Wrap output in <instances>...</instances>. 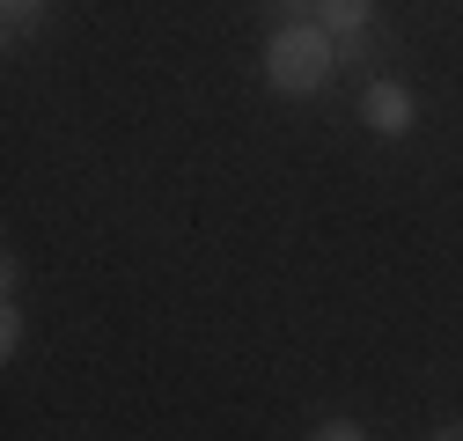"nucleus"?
<instances>
[{
  "label": "nucleus",
  "mask_w": 463,
  "mask_h": 441,
  "mask_svg": "<svg viewBox=\"0 0 463 441\" xmlns=\"http://www.w3.org/2000/svg\"><path fill=\"white\" fill-rule=\"evenodd\" d=\"M331 67H338V37L324 23H279L265 37V81L279 96H317L331 81Z\"/></svg>",
  "instance_id": "obj_1"
},
{
  "label": "nucleus",
  "mask_w": 463,
  "mask_h": 441,
  "mask_svg": "<svg viewBox=\"0 0 463 441\" xmlns=\"http://www.w3.org/2000/svg\"><path fill=\"white\" fill-rule=\"evenodd\" d=\"M361 118H368V133H412L420 103H412V89H404V81H368Z\"/></svg>",
  "instance_id": "obj_2"
},
{
  "label": "nucleus",
  "mask_w": 463,
  "mask_h": 441,
  "mask_svg": "<svg viewBox=\"0 0 463 441\" xmlns=\"http://www.w3.org/2000/svg\"><path fill=\"white\" fill-rule=\"evenodd\" d=\"M317 23H324L331 37H361V30L375 23V0H324V8H317Z\"/></svg>",
  "instance_id": "obj_3"
},
{
  "label": "nucleus",
  "mask_w": 463,
  "mask_h": 441,
  "mask_svg": "<svg viewBox=\"0 0 463 441\" xmlns=\"http://www.w3.org/2000/svg\"><path fill=\"white\" fill-rule=\"evenodd\" d=\"M44 8H52V0H0V15H8V37H23V30L44 15Z\"/></svg>",
  "instance_id": "obj_4"
},
{
  "label": "nucleus",
  "mask_w": 463,
  "mask_h": 441,
  "mask_svg": "<svg viewBox=\"0 0 463 441\" xmlns=\"http://www.w3.org/2000/svg\"><path fill=\"white\" fill-rule=\"evenodd\" d=\"M338 67H361V74L375 67V44H368V30H361V37H338Z\"/></svg>",
  "instance_id": "obj_5"
},
{
  "label": "nucleus",
  "mask_w": 463,
  "mask_h": 441,
  "mask_svg": "<svg viewBox=\"0 0 463 441\" xmlns=\"http://www.w3.org/2000/svg\"><path fill=\"white\" fill-rule=\"evenodd\" d=\"M309 441H368V427H361V419H324Z\"/></svg>",
  "instance_id": "obj_6"
},
{
  "label": "nucleus",
  "mask_w": 463,
  "mask_h": 441,
  "mask_svg": "<svg viewBox=\"0 0 463 441\" xmlns=\"http://www.w3.org/2000/svg\"><path fill=\"white\" fill-rule=\"evenodd\" d=\"M279 8H287V23H317V8H324V0H279Z\"/></svg>",
  "instance_id": "obj_7"
},
{
  "label": "nucleus",
  "mask_w": 463,
  "mask_h": 441,
  "mask_svg": "<svg viewBox=\"0 0 463 441\" xmlns=\"http://www.w3.org/2000/svg\"><path fill=\"white\" fill-rule=\"evenodd\" d=\"M427 441H463V419H449V427H434Z\"/></svg>",
  "instance_id": "obj_8"
}]
</instances>
